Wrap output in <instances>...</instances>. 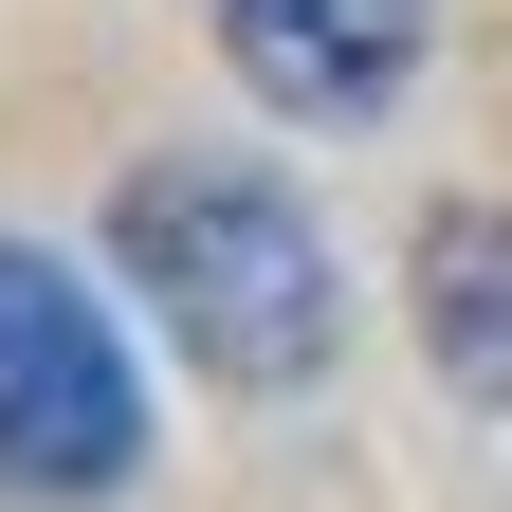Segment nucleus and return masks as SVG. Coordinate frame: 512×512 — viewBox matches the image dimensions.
Returning <instances> with one entry per match:
<instances>
[{
  "instance_id": "obj_4",
  "label": "nucleus",
  "mask_w": 512,
  "mask_h": 512,
  "mask_svg": "<svg viewBox=\"0 0 512 512\" xmlns=\"http://www.w3.org/2000/svg\"><path fill=\"white\" fill-rule=\"evenodd\" d=\"M421 348L458 403H512V202H439L421 220Z\"/></svg>"
},
{
  "instance_id": "obj_1",
  "label": "nucleus",
  "mask_w": 512,
  "mask_h": 512,
  "mask_svg": "<svg viewBox=\"0 0 512 512\" xmlns=\"http://www.w3.org/2000/svg\"><path fill=\"white\" fill-rule=\"evenodd\" d=\"M110 275L165 311V348L238 384V403H293V384H330L348 348V275H330V238H311L293 183H256L220 147H165V165H128L110 183Z\"/></svg>"
},
{
  "instance_id": "obj_3",
  "label": "nucleus",
  "mask_w": 512,
  "mask_h": 512,
  "mask_svg": "<svg viewBox=\"0 0 512 512\" xmlns=\"http://www.w3.org/2000/svg\"><path fill=\"white\" fill-rule=\"evenodd\" d=\"M220 55L293 128H384L439 55V0H220Z\"/></svg>"
},
{
  "instance_id": "obj_2",
  "label": "nucleus",
  "mask_w": 512,
  "mask_h": 512,
  "mask_svg": "<svg viewBox=\"0 0 512 512\" xmlns=\"http://www.w3.org/2000/svg\"><path fill=\"white\" fill-rule=\"evenodd\" d=\"M147 476V366L110 293L55 238H0V494L19 512H110Z\"/></svg>"
}]
</instances>
